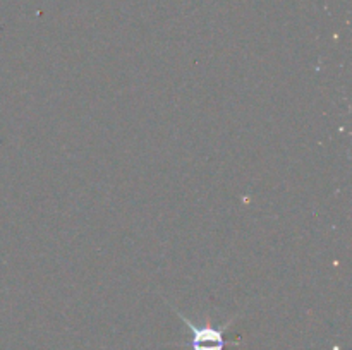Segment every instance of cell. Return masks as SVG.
<instances>
[{
  "label": "cell",
  "mask_w": 352,
  "mask_h": 350,
  "mask_svg": "<svg viewBox=\"0 0 352 350\" xmlns=\"http://www.w3.org/2000/svg\"><path fill=\"white\" fill-rule=\"evenodd\" d=\"M172 309L177 312V316L182 319V321H184V325L191 329L192 350H223V345H226V342H223V329H226L227 326L234 321V319H230L229 323H226L222 328H215V326H212V325L198 326V325H195L191 319L186 318V316L182 314L179 309H175L174 305H172Z\"/></svg>",
  "instance_id": "1"
}]
</instances>
